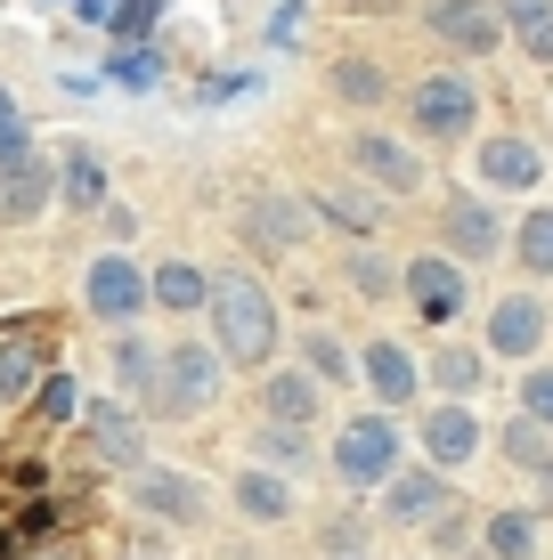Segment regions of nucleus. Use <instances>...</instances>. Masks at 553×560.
Here are the masks:
<instances>
[{
	"instance_id": "f257e3e1",
	"label": "nucleus",
	"mask_w": 553,
	"mask_h": 560,
	"mask_svg": "<svg viewBox=\"0 0 553 560\" xmlns=\"http://www.w3.org/2000/svg\"><path fill=\"white\" fill-rule=\"evenodd\" d=\"M204 317H212L220 365H269L277 358V301L253 268H220L212 293H204Z\"/></svg>"
},
{
	"instance_id": "f03ea898",
	"label": "nucleus",
	"mask_w": 553,
	"mask_h": 560,
	"mask_svg": "<svg viewBox=\"0 0 553 560\" xmlns=\"http://www.w3.org/2000/svg\"><path fill=\"white\" fill-rule=\"evenodd\" d=\"M220 382H228V365H220V350L212 341H171V350L155 358V407L171 415V422H204L220 407Z\"/></svg>"
},
{
	"instance_id": "7ed1b4c3",
	"label": "nucleus",
	"mask_w": 553,
	"mask_h": 560,
	"mask_svg": "<svg viewBox=\"0 0 553 560\" xmlns=\"http://www.w3.org/2000/svg\"><path fill=\"white\" fill-rule=\"evenodd\" d=\"M399 471V422L391 415H350L334 431V479L342 488H383Z\"/></svg>"
},
{
	"instance_id": "20e7f679",
	"label": "nucleus",
	"mask_w": 553,
	"mask_h": 560,
	"mask_svg": "<svg viewBox=\"0 0 553 560\" xmlns=\"http://www.w3.org/2000/svg\"><path fill=\"white\" fill-rule=\"evenodd\" d=\"M407 114H415V130H424V139H464L472 114H481V90L456 82V73H431V82L407 90Z\"/></svg>"
},
{
	"instance_id": "39448f33",
	"label": "nucleus",
	"mask_w": 553,
	"mask_h": 560,
	"mask_svg": "<svg viewBox=\"0 0 553 560\" xmlns=\"http://www.w3.org/2000/svg\"><path fill=\"white\" fill-rule=\"evenodd\" d=\"M82 301H90V317H106V325H130L147 308V277L130 268L123 253H99L82 268Z\"/></svg>"
},
{
	"instance_id": "423d86ee",
	"label": "nucleus",
	"mask_w": 553,
	"mask_h": 560,
	"mask_svg": "<svg viewBox=\"0 0 553 560\" xmlns=\"http://www.w3.org/2000/svg\"><path fill=\"white\" fill-rule=\"evenodd\" d=\"M130 504H147L155 520H180V528H196V520H204V488H196V471L130 463Z\"/></svg>"
},
{
	"instance_id": "0eeeda50",
	"label": "nucleus",
	"mask_w": 553,
	"mask_h": 560,
	"mask_svg": "<svg viewBox=\"0 0 553 560\" xmlns=\"http://www.w3.org/2000/svg\"><path fill=\"white\" fill-rule=\"evenodd\" d=\"M399 293L424 308L431 325H448L456 308H464V268L440 260V253H424V260H407V268H399Z\"/></svg>"
},
{
	"instance_id": "6e6552de",
	"label": "nucleus",
	"mask_w": 553,
	"mask_h": 560,
	"mask_svg": "<svg viewBox=\"0 0 553 560\" xmlns=\"http://www.w3.org/2000/svg\"><path fill=\"white\" fill-rule=\"evenodd\" d=\"M90 455L114 463V471L147 463V431H139V415H130L123 398H99V407H90Z\"/></svg>"
},
{
	"instance_id": "1a4fd4ad",
	"label": "nucleus",
	"mask_w": 553,
	"mask_h": 560,
	"mask_svg": "<svg viewBox=\"0 0 553 560\" xmlns=\"http://www.w3.org/2000/svg\"><path fill=\"white\" fill-rule=\"evenodd\" d=\"M431 33H440L448 49H464V57H481V49L505 42V25H497L488 0H431Z\"/></svg>"
},
{
	"instance_id": "9d476101",
	"label": "nucleus",
	"mask_w": 553,
	"mask_h": 560,
	"mask_svg": "<svg viewBox=\"0 0 553 560\" xmlns=\"http://www.w3.org/2000/svg\"><path fill=\"white\" fill-rule=\"evenodd\" d=\"M49 374V341L33 325H0V407L9 398H33V382Z\"/></svg>"
},
{
	"instance_id": "9b49d317",
	"label": "nucleus",
	"mask_w": 553,
	"mask_h": 560,
	"mask_svg": "<svg viewBox=\"0 0 553 560\" xmlns=\"http://www.w3.org/2000/svg\"><path fill=\"white\" fill-rule=\"evenodd\" d=\"M244 236H253L261 253H293V244L310 236V211H301L293 196H253L244 203Z\"/></svg>"
},
{
	"instance_id": "f8f14e48",
	"label": "nucleus",
	"mask_w": 553,
	"mask_h": 560,
	"mask_svg": "<svg viewBox=\"0 0 553 560\" xmlns=\"http://www.w3.org/2000/svg\"><path fill=\"white\" fill-rule=\"evenodd\" d=\"M261 415L310 431V422H318V374H301V365H269V374H261Z\"/></svg>"
},
{
	"instance_id": "ddd939ff",
	"label": "nucleus",
	"mask_w": 553,
	"mask_h": 560,
	"mask_svg": "<svg viewBox=\"0 0 553 560\" xmlns=\"http://www.w3.org/2000/svg\"><path fill=\"white\" fill-rule=\"evenodd\" d=\"M42 203H57V179H49L42 154L0 171V220H42Z\"/></svg>"
},
{
	"instance_id": "4468645a",
	"label": "nucleus",
	"mask_w": 553,
	"mask_h": 560,
	"mask_svg": "<svg viewBox=\"0 0 553 560\" xmlns=\"http://www.w3.org/2000/svg\"><path fill=\"white\" fill-rule=\"evenodd\" d=\"M204 293H212V277H204L196 260H163L155 277H147V308H171V317H196Z\"/></svg>"
},
{
	"instance_id": "2eb2a0df",
	"label": "nucleus",
	"mask_w": 553,
	"mask_h": 560,
	"mask_svg": "<svg viewBox=\"0 0 553 560\" xmlns=\"http://www.w3.org/2000/svg\"><path fill=\"white\" fill-rule=\"evenodd\" d=\"M538 341H545V308L529 301V293L497 301V317H488V350H505V358H529Z\"/></svg>"
},
{
	"instance_id": "dca6fc26",
	"label": "nucleus",
	"mask_w": 553,
	"mask_h": 560,
	"mask_svg": "<svg viewBox=\"0 0 553 560\" xmlns=\"http://www.w3.org/2000/svg\"><path fill=\"white\" fill-rule=\"evenodd\" d=\"M350 154H358V171H367L375 187H391V196H415V187H424V163H415L399 139H358Z\"/></svg>"
},
{
	"instance_id": "f3484780",
	"label": "nucleus",
	"mask_w": 553,
	"mask_h": 560,
	"mask_svg": "<svg viewBox=\"0 0 553 560\" xmlns=\"http://www.w3.org/2000/svg\"><path fill=\"white\" fill-rule=\"evenodd\" d=\"M367 382H375V398H383V407H407L415 398V358L399 350V341H367Z\"/></svg>"
},
{
	"instance_id": "a211bd4d",
	"label": "nucleus",
	"mask_w": 553,
	"mask_h": 560,
	"mask_svg": "<svg viewBox=\"0 0 553 560\" xmlns=\"http://www.w3.org/2000/svg\"><path fill=\"white\" fill-rule=\"evenodd\" d=\"M538 171H545V154L529 139H488L481 147V179L488 187H538Z\"/></svg>"
},
{
	"instance_id": "6ab92c4d",
	"label": "nucleus",
	"mask_w": 553,
	"mask_h": 560,
	"mask_svg": "<svg viewBox=\"0 0 553 560\" xmlns=\"http://www.w3.org/2000/svg\"><path fill=\"white\" fill-rule=\"evenodd\" d=\"M472 447H481V422H472L464 407H431L424 415V455L431 463H464Z\"/></svg>"
},
{
	"instance_id": "aec40b11",
	"label": "nucleus",
	"mask_w": 553,
	"mask_h": 560,
	"mask_svg": "<svg viewBox=\"0 0 553 560\" xmlns=\"http://www.w3.org/2000/svg\"><path fill=\"white\" fill-rule=\"evenodd\" d=\"M237 512H244V520H285V512H293V488H285V471H269V463L237 471Z\"/></svg>"
},
{
	"instance_id": "412c9836",
	"label": "nucleus",
	"mask_w": 553,
	"mask_h": 560,
	"mask_svg": "<svg viewBox=\"0 0 553 560\" xmlns=\"http://www.w3.org/2000/svg\"><path fill=\"white\" fill-rule=\"evenodd\" d=\"M57 203H66V211H99L106 203V163L90 147L66 154V171H57Z\"/></svg>"
},
{
	"instance_id": "4be33fe9",
	"label": "nucleus",
	"mask_w": 553,
	"mask_h": 560,
	"mask_svg": "<svg viewBox=\"0 0 553 560\" xmlns=\"http://www.w3.org/2000/svg\"><path fill=\"white\" fill-rule=\"evenodd\" d=\"M440 512H448V479H431V471L399 479L391 471V520H407V528H415V520H440Z\"/></svg>"
},
{
	"instance_id": "5701e85b",
	"label": "nucleus",
	"mask_w": 553,
	"mask_h": 560,
	"mask_svg": "<svg viewBox=\"0 0 553 560\" xmlns=\"http://www.w3.org/2000/svg\"><path fill=\"white\" fill-rule=\"evenodd\" d=\"M497 211H488V203H456L448 211V253H464V260H488V253H497Z\"/></svg>"
},
{
	"instance_id": "b1692460",
	"label": "nucleus",
	"mask_w": 553,
	"mask_h": 560,
	"mask_svg": "<svg viewBox=\"0 0 553 560\" xmlns=\"http://www.w3.org/2000/svg\"><path fill=\"white\" fill-rule=\"evenodd\" d=\"M73 415H82V382H73V374H57V365H49V374L33 382V422H42V431H66Z\"/></svg>"
},
{
	"instance_id": "393cba45",
	"label": "nucleus",
	"mask_w": 553,
	"mask_h": 560,
	"mask_svg": "<svg viewBox=\"0 0 553 560\" xmlns=\"http://www.w3.org/2000/svg\"><path fill=\"white\" fill-rule=\"evenodd\" d=\"M505 25L538 66H553V0H505Z\"/></svg>"
},
{
	"instance_id": "a878e982",
	"label": "nucleus",
	"mask_w": 553,
	"mask_h": 560,
	"mask_svg": "<svg viewBox=\"0 0 553 560\" xmlns=\"http://www.w3.org/2000/svg\"><path fill=\"white\" fill-rule=\"evenodd\" d=\"M310 211H326V220H334V228H350V236H367V228L383 220V211H375V196H358V187H318Z\"/></svg>"
},
{
	"instance_id": "bb28decb",
	"label": "nucleus",
	"mask_w": 553,
	"mask_h": 560,
	"mask_svg": "<svg viewBox=\"0 0 553 560\" xmlns=\"http://www.w3.org/2000/svg\"><path fill=\"white\" fill-rule=\"evenodd\" d=\"M334 98H350V106H383V98H391V82H383V66H375V57H342V66H334Z\"/></svg>"
},
{
	"instance_id": "cd10ccee",
	"label": "nucleus",
	"mask_w": 553,
	"mask_h": 560,
	"mask_svg": "<svg viewBox=\"0 0 553 560\" xmlns=\"http://www.w3.org/2000/svg\"><path fill=\"white\" fill-rule=\"evenodd\" d=\"M155 82H163V57L147 42H130V49L106 57V90H155Z\"/></svg>"
},
{
	"instance_id": "c85d7f7f",
	"label": "nucleus",
	"mask_w": 553,
	"mask_h": 560,
	"mask_svg": "<svg viewBox=\"0 0 553 560\" xmlns=\"http://www.w3.org/2000/svg\"><path fill=\"white\" fill-rule=\"evenodd\" d=\"M155 16H163V0H106L99 33H106V42H147V33H155Z\"/></svg>"
},
{
	"instance_id": "c756f323",
	"label": "nucleus",
	"mask_w": 553,
	"mask_h": 560,
	"mask_svg": "<svg viewBox=\"0 0 553 560\" xmlns=\"http://www.w3.org/2000/svg\"><path fill=\"white\" fill-rule=\"evenodd\" d=\"M538 552V520L529 512H497L488 520V560H529Z\"/></svg>"
},
{
	"instance_id": "7c9ffc66",
	"label": "nucleus",
	"mask_w": 553,
	"mask_h": 560,
	"mask_svg": "<svg viewBox=\"0 0 553 560\" xmlns=\"http://www.w3.org/2000/svg\"><path fill=\"white\" fill-rule=\"evenodd\" d=\"M114 382H123V390H155V350H147L139 334L114 341Z\"/></svg>"
},
{
	"instance_id": "2f4dec72",
	"label": "nucleus",
	"mask_w": 553,
	"mask_h": 560,
	"mask_svg": "<svg viewBox=\"0 0 553 560\" xmlns=\"http://www.w3.org/2000/svg\"><path fill=\"white\" fill-rule=\"evenodd\" d=\"M33 154V130H25V106H16V90H0V171L25 163Z\"/></svg>"
},
{
	"instance_id": "473e14b6",
	"label": "nucleus",
	"mask_w": 553,
	"mask_h": 560,
	"mask_svg": "<svg viewBox=\"0 0 553 560\" xmlns=\"http://www.w3.org/2000/svg\"><path fill=\"white\" fill-rule=\"evenodd\" d=\"M521 268L529 277H553V211H529L521 220Z\"/></svg>"
},
{
	"instance_id": "72a5a7b5",
	"label": "nucleus",
	"mask_w": 553,
	"mask_h": 560,
	"mask_svg": "<svg viewBox=\"0 0 553 560\" xmlns=\"http://www.w3.org/2000/svg\"><path fill=\"white\" fill-rule=\"evenodd\" d=\"M342 284H350V293H367V301H383V293H399V277L375 253H350V268H342Z\"/></svg>"
},
{
	"instance_id": "f704fd0d",
	"label": "nucleus",
	"mask_w": 553,
	"mask_h": 560,
	"mask_svg": "<svg viewBox=\"0 0 553 560\" xmlns=\"http://www.w3.org/2000/svg\"><path fill=\"white\" fill-rule=\"evenodd\" d=\"M261 455L269 463H310V431H301V422H261Z\"/></svg>"
},
{
	"instance_id": "c9c22d12",
	"label": "nucleus",
	"mask_w": 553,
	"mask_h": 560,
	"mask_svg": "<svg viewBox=\"0 0 553 560\" xmlns=\"http://www.w3.org/2000/svg\"><path fill=\"white\" fill-rule=\"evenodd\" d=\"M301 350H310V374H318V382H350V350H342L334 334H310Z\"/></svg>"
},
{
	"instance_id": "e433bc0d",
	"label": "nucleus",
	"mask_w": 553,
	"mask_h": 560,
	"mask_svg": "<svg viewBox=\"0 0 553 560\" xmlns=\"http://www.w3.org/2000/svg\"><path fill=\"white\" fill-rule=\"evenodd\" d=\"M431 374H440V390L464 398L472 382H481V358H472V350H440V358H431Z\"/></svg>"
},
{
	"instance_id": "4c0bfd02",
	"label": "nucleus",
	"mask_w": 553,
	"mask_h": 560,
	"mask_svg": "<svg viewBox=\"0 0 553 560\" xmlns=\"http://www.w3.org/2000/svg\"><path fill=\"white\" fill-rule=\"evenodd\" d=\"M505 455H512V463H538V455H545V422H529V415H521V422L505 431Z\"/></svg>"
},
{
	"instance_id": "58836bf2",
	"label": "nucleus",
	"mask_w": 553,
	"mask_h": 560,
	"mask_svg": "<svg viewBox=\"0 0 553 560\" xmlns=\"http://www.w3.org/2000/svg\"><path fill=\"white\" fill-rule=\"evenodd\" d=\"M521 415L553 431V374H529V390H521Z\"/></svg>"
},
{
	"instance_id": "ea45409f",
	"label": "nucleus",
	"mask_w": 553,
	"mask_h": 560,
	"mask_svg": "<svg viewBox=\"0 0 553 560\" xmlns=\"http://www.w3.org/2000/svg\"><path fill=\"white\" fill-rule=\"evenodd\" d=\"M301 25H310V9H301V0H285L277 25H269V42H277V49H293V42H301Z\"/></svg>"
},
{
	"instance_id": "a19ab883",
	"label": "nucleus",
	"mask_w": 553,
	"mask_h": 560,
	"mask_svg": "<svg viewBox=\"0 0 553 560\" xmlns=\"http://www.w3.org/2000/svg\"><path fill=\"white\" fill-rule=\"evenodd\" d=\"M99 220H106V236H114V244L139 236V211H123V203H99Z\"/></svg>"
},
{
	"instance_id": "79ce46f5",
	"label": "nucleus",
	"mask_w": 553,
	"mask_h": 560,
	"mask_svg": "<svg viewBox=\"0 0 553 560\" xmlns=\"http://www.w3.org/2000/svg\"><path fill=\"white\" fill-rule=\"evenodd\" d=\"M82 16H90V25H99V16H106V0H82Z\"/></svg>"
},
{
	"instance_id": "37998d69",
	"label": "nucleus",
	"mask_w": 553,
	"mask_h": 560,
	"mask_svg": "<svg viewBox=\"0 0 553 560\" xmlns=\"http://www.w3.org/2000/svg\"><path fill=\"white\" fill-rule=\"evenodd\" d=\"M334 560H358V552H334Z\"/></svg>"
}]
</instances>
